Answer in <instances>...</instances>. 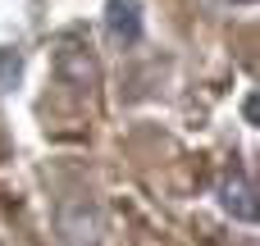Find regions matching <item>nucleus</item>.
Masks as SVG:
<instances>
[{"label":"nucleus","mask_w":260,"mask_h":246,"mask_svg":"<svg viewBox=\"0 0 260 246\" xmlns=\"http://www.w3.org/2000/svg\"><path fill=\"white\" fill-rule=\"evenodd\" d=\"M105 27H110V37L114 41H137L142 37V5L137 0H110L105 5Z\"/></svg>","instance_id":"f257e3e1"},{"label":"nucleus","mask_w":260,"mask_h":246,"mask_svg":"<svg viewBox=\"0 0 260 246\" xmlns=\"http://www.w3.org/2000/svg\"><path fill=\"white\" fill-rule=\"evenodd\" d=\"M219 196H224V210H229L233 219H242V224H251V219H256V192H251V183H247L238 169L224 178Z\"/></svg>","instance_id":"f03ea898"}]
</instances>
